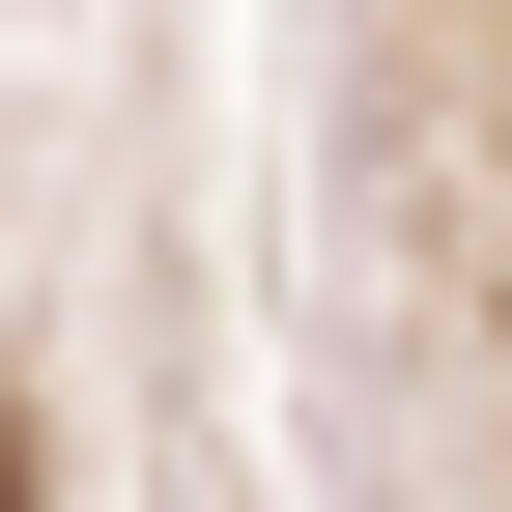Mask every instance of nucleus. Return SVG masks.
Wrapping results in <instances>:
<instances>
[{
	"label": "nucleus",
	"instance_id": "1",
	"mask_svg": "<svg viewBox=\"0 0 512 512\" xmlns=\"http://www.w3.org/2000/svg\"><path fill=\"white\" fill-rule=\"evenodd\" d=\"M0 512H29V427H0Z\"/></svg>",
	"mask_w": 512,
	"mask_h": 512
}]
</instances>
